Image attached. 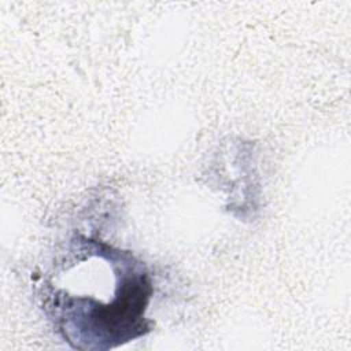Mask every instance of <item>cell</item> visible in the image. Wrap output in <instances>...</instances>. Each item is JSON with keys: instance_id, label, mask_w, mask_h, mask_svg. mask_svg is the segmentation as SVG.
Instances as JSON below:
<instances>
[{"instance_id": "obj_1", "label": "cell", "mask_w": 351, "mask_h": 351, "mask_svg": "<svg viewBox=\"0 0 351 351\" xmlns=\"http://www.w3.org/2000/svg\"><path fill=\"white\" fill-rule=\"evenodd\" d=\"M41 287L43 308L73 348L108 350L151 330V276L132 252L74 234Z\"/></svg>"}]
</instances>
